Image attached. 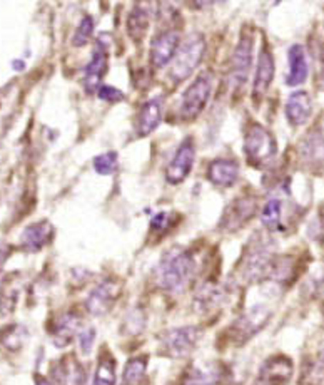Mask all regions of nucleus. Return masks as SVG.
<instances>
[{
    "label": "nucleus",
    "instance_id": "obj_1",
    "mask_svg": "<svg viewBox=\"0 0 324 385\" xmlns=\"http://www.w3.org/2000/svg\"><path fill=\"white\" fill-rule=\"evenodd\" d=\"M196 271L194 256L186 250H169L162 256L154 271L158 287L167 294H181L193 280Z\"/></svg>",
    "mask_w": 324,
    "mask_h": 385
},
{
    "label": "nucleus",
    "instance_id": "obj_2",
    "mask_svg": "<svg viewBox=\"0 0 324 385\" xmlns=\"http://www.w3.org/2000/svg\"><path fill=\"white\" fill-rule=\"evenodd\" d=\"M204 51H206V41H204L202 34L194 32V34L187 35L186 41L179 44L173 64H171V79L175 84H181L186 79H189L201 64Z\"/></svg>",
    "mask_w": 324,
    "mask_h": 385
},
{
    "label": "nucleus",
    "instance_id": "obj_3",
    "mask_svg": "<svg viewBox=\"0 0 324 385\" xmlns=\"http://www.w3.org/2000/svg\"><path fill=\"white\" fill-rule=\"evenodd\" d=\"M244 152H246L249 164L266 166L278 154V143L266 127L254 123L251 124L246 132V138H244Z\"/></svg>",
    "mask_w": 324,
    "mask_h": 385
},
{
    "label": "nucleus",
    "instance_id": "obj_4",
    "mask_svg": "<svg viewBox=\"0 0 324 385\" xmlns=\"http://www.w3.org/2000/svg\"><path fill=\"white\" fill-rule=\"evenodd\" d=\"M211 92H213V75L209 72H204L182 94L181 106H179L182 121H194L201 114L209 102Z\"/></svg>",
    "mask_w": 324,
    "mask_h": 385
},
{
    "label": "nucleus",
    "instance_id": "obj_5",
    "mask_svg": "<svg viewBox=\"0 0 324 385\" xmlns=\"http://www.w3.org/2000/svg\"><path fill=\"white\" fill-rule=\"evenodd\" d=\"M199 339H201V330L194 325H187V327L167 330L161 337V345L164 354L174 357V359H182V357H187L194 350Z\"/></svg>",
    "mask_w": 324,
    "mask_h": 385
},
{
    "label": "nucleus",
    "instance_id": "obj_6",
    "mask_svg": "<svg viewBox=\"0 0 324 385\" xmlns=\"http://www.w3.org/2000/svg\"><path fill=\"white\" fill-rule=\"evenodd\" d=\"M253 49H254V39L253 34L249 32H242L239 37L238 46L233 52V59H231V71H229V81L234 89H241L249 78L251 66H253Z\"/></svg>",
    "mask_w": 324,
    "mask_h": 385
},
{
    "label": "nucleus",
    "instance_id": "obj_7",
    "mask_svg": "<svg viewBox=\"0 0 324 385\" xmlns=\"http://www.w3.org/2000/svg\"><path fill=\"white\" fill-rule=\"evenodd\" d=\"M121 283L117 280H104L94 290L90 292L86 300V308L90 315L102 316L109 314L111 308L117 302L121 295Z\"/></svg>",
    "mask_w": 324,
    "mask_h": 385
},
{
    "label": "nucleus",
    "instance_id": "obj_8",
    "mask_svg": "<svg viewBox=\"0 0 324 385\" xmlns=\"http://www.w3.org/2000/svg\"><path fill=\"white\" fill-rule=\"evenodd\" d=\"M271 319V310L264 305H256V307L251 308L247 314H244L241 319L238 320L231 328L233 332V339L238 343H244L258 334L259 330L269 322Z\"/></svg>",
    "mask_w": 324,
    "mask_h": 385
},
{
    "label": "nucleus",
    "instance_id": "obj_9",
    "mask_svg": "<svg viewBox=\"0 0 324 385\" xmlns=\"http://www.w3.org/2000/svg\"><path fill=\"white\" fill-rule=\"evenodd\" d=\"M256 208H258V203H256L254 196L251 195L234 199V202L226 208V211H224L219 228H222L224 231L239 230V228H242L244 224L253 218L256 213Z\"/></svg>",
    "mask_w": 324,
    "mask_h": 385
},
{
    "label": "nucleus",
    "instance_id": "obj_10",
    "mask_svg": "<svg viewBox=\"0 0 324 385\" xmlns=\"http://www.w3.org/2000/svg\"><path fill=\"white\" fill-rule=\"evenodd\" d=\"M194 158H196V146L193 138L184 139L179 146L178 152L173 158V161L169 163L166 170V179L171 184H179L189 176L191 170L194 166Z\"/></svg>",
    "mask_w": 324,
    "mask_h": 385
},
{
    "label": "nucleus",
    "instance_id": "obj_11",
    "mask_svg": "<svg viewBox=\"0 0 324 385\" xmlns=\"http://www.w3.org/2000/svg\"><path fill=\"white\" fill-rule=\"evenodd\" d=\"M179 47V34L175 30H164L154 39L151 46L152 66L161 69L174 59Z\"/></svg>",
    "mask_w": 324,
    "mask_h": 385
},
{
    "label": "nucleus",
    "instance_id": "obj_12",
    "mask_svg": "<svg viewBox=\"0 0 324 385\" xmlns=\"http://www.w3.org/2000/svg\"><path fill=\"white\" fill-rule=\"evenodd\" d=\"M106 71H107V44H104L102 39L99 37L90 62L87 64L86 72H84V84H86L87 92H94L101 87L102 78L104 74H106Z\"/></svg>",
    "mask_w": 324,
    "mask_h": 385
},
{
    "label": "nucleus",
    "instance_id": "obj_13",
    "mask_svg": "<svg viewBox=\"0 0 324 385\" xmlns=\"http://www.w3.org/2000/svg\"><path fill=\"white\" fill-rule=\"evenodd\" d=\"M291 375H293V362L287 357L276 355L263 365L259 382L261 385H284L289 382Z\"/></svg>",
    "mask_w": 324,
    "mask_h": 385
},
{
    "label": "nucleus",
    "instance_id": "obj_14",
    "mask_svg": "<svg viewBox=\"0 0 324 385\" xmlns=\"http://www.w3.org/2000/svg\"><path fill=\"white\" fill-rule=\"evenodd\" d=\"M286 118L289 121L291 126H304L311 119L313 114V101L311 96L306 91H296L287 98L286 107Z\"/></svg>",
    "mask_w": 324,
    "mask_h": 385
},
{
    "label": "nucleus",
    "instance_id": "obj_15",
    "mask_svg": "<svg viewBox=\"0 0 324 385\" xmlns=\"http://www.w3.org/2000/svg\"><path fill=\"white\" fill-rule=\"evenodd\" d=\"M299 154L304 163L311 166H323L324 164V123L314 126L309 134L303 139L299 146Z\"/></svg>",
    "mask_w": 324,
    "mask_h": 385
},
{
    "label": "nucleus",
    "instance_id": "obj_16",
    "mask_svg": "<svg viewBox=\"0 0 324 385\" xmlns=\"http://www.w3.org/2000/svg\"><path fill=\"white\" fill-rule=\"evenodd\" d=\"M52 384L54 385H84L86 384V372L82 365L70 357L62 359L61 362H55L50 370Z\"/></svg>",
    "mask_w": 324,
    "mask_h": 385
},
{
    "label": "nucleus",
    "instance_id": "obj_17",
    "mask_svg": "<svg viewBox=\"0 0 324 385\" xmlns=\"http://www.w3.org/2000/svg\"><path fill=\"white\" fill-rule=\"evenodd\" d=\"M274 79V57L271 54L269 47L264 44L258 59V69H256L253 92L256 98H263L269 89L271 82Z\"/></svg>",
    "mask_w": 324,
    "mask_h": 385
},
{
    "label": "nucleus",
    "instance_id": "obj_18",
    "mask_svg": "<svg viewBox=\"0 0 324 385\" xmlns=\"http://www.w3.org/2000/svg\"><path fill=\"white\" fill-rule=\"evenodd\" d=\"M162 112H164V101L161 98H152L147 102H144L137 116V134L139 136L151 134V132L161 124Z\"/></svg>",
    "mask_w": 324,
    "mask_h": 385
},
{
    "label": "nucleus",
    "instance_id": "obj_19",
    "mask_svg": "<svg viewBox=\"0 0 324 385\" xmlns=\"http://www.w3.org/2000/svg\"><path fill=\"white\" fill-rule=\"evenodd\" d=\"M81 327V316L74 312H67L54 320L52 325V340L57 347H66L72 342Z\"/></svg>",
    "mask_w": 324,
    "mask_h": 385
},
{
    "label": "nucleus",
    "instance_id": "obj_20",
    "mask_svg": "<svg viewBox=\"0 0 324 385\" xmlns=\"http://www.w3.org/2000/svg\"><path fill=\"white\" fill-rule=\"evenodd\" d=\"M207 178L218 188H231L239 179V166L238 163L229 159H216L209 164Z\"/></svg>",
    "mask_w": 324,
    "mask_h": 385
},
{
    "label": "nucleus",
    "instance_id": "obj_21",
    "mask_svg": "<svg viewBox=\"0 0 324 385\" xmlns=\"http://www.w3.org/2000/svg\"><path fill=\"white\" fill-rule=\"evenodd\" d=\"M309 67H307L306 51L299 44H294L289 49V69L286 74L287 86H299L307 79Z\"/></svg>",
    "mask_w": 324,
    "mask_h": 385
},
{
    "label": "nucleus",
    "instance_id": "obj_22",
    "mask_svg": "<svg viewBox=\"0 0 324 385\" xmlns=\"http://www.w3.org/2000/svg\"><path fill=\"white\" fill-rule=\"evenodd\" d=\"M52 235H54V228L49 222L34 223L22 233V244L27 250L37 251L50 242Z\"/></svg>",
    "mask_w": 324,
    "mask_h": 385
},
{
    "label": "nucleus",
    "instance_id": "obj_23",
    "mask_svg": "<svg viewBox=\"0 0 324 385\" xmlns=\"http://www.w3.org/2000/svg\"><path fill=\"white\" fill-rule=\"evenodd\" d=\"M221 380V368L207 365V367H191L184 375L182 385H219Z\"/></svg>",
    "mask_w": 324,
    "mask_h": 385
},
{
    "label": "nucleus",
    "instance_id": "obj_24",
    "mask_svg": "<svg viewBox=\"0 0 324 385\" xmlns=\"http://www.w3.org/2000/svg\"><path fill=\"white\" fill-rule=\"evenodd\" d=\"M261 222L269 231L283 230V222H284V202H283V198H279V196H274V198L267 199V203L264 204V208H263Z\"/></svg>",
    "mask_w": 324,
    "mask_h": 385
},
{
    "label": "nucleus",
    "instance_id": "obj_25",
    "mask_svg": "<svg viewBox=\"0 0 324 385\" xmlns=\"http://www.w3.org/2000/svg\"><path fill=\"white\" fill-rule=\"evenodd\" d=\"M224 298V290L216 283H204L196 294L194 303L198 312H209L218 307Z\"/></svg>",
    "mask_w": 324,
    "mask_h": 385
},
{
    "label": "nucleus",
    "instance_id": "obj_26",
    "mask_svg": "<svg viewBox=\"0 0 324 385\" xmlns=\"http://www.w3.org/2000/svg\"><path fill=\"white\" fill-rule=\"evenodd\" d=\"M90 385H115V360L107 350H104L99 357Z\"/></svg>",
    "mask_w": 324,
    "mask_h": 385
},
{
    "label": "nucleus",
    "instance_id": "obj_27",
    "mask_svg": "<svg viewBox=\"0 0 324 385\" xmlns=\"http://www.w3.org/2000/svg\"><path fill=\"white\" fill-rule=\"evenodd\" d=\"M147 370V357L139 355L131 359L124 367L122 385H141Z\"/></svg>",
    "mask_w": 324,
    "mask_h": 385
},
{
    "label": "nucleus",
    "instance_id": "obj_28",
    "mask_svg": "<svg viewBox=\"0 0 324 385\" xmlns=\"http://www.w3.org/2000/svg\"><path fill=\"white\" fill-rule=\"evenodd\" d=\"M94 168L99 174H104V176H109L112 172H115L119 168L117 152L109 151V152H104L101 156H97V158L94 159Z\"/></svg>",
    "mask_w": 324,
    "mask_h": 385
},
{
    "label": "nucleus",
    "instance_id": "obj_29",
    "mask_svg": "<svg viewBox=\"0 0 324 385\" xmlns=\"http://www.w3.org/2000/svg\"><path fill=\"white\" fill-rule=\"evenodd\" d=\"M147 26H149V21H147V14L146 10L142 9H135L131 14L129 17V32L134 39H141L144 34H146Z\"/></svg>",
    "mask_w": 324,
    "mask_h": 385
},
{
    "label": "nucleus",
    "instance_id": "obj_30",
    "mask_svg": "<svg viewBox=\"0 0 324 385\" xmlns=\"http://www.w3.org/2000/svg\"><path fill=\"white\" fill-rule=\"evenodd\" d=\"M92 32H94V19L89 17V15H86V17L81 21V24H79L74 37H72V44H74L75 47L86 46V44L90 41Z\"/></svg>",
    "mask_w": 324,
    "mask_h": 385
},
{
    "label": "nucleus",
    "instance_id": "obj_31",
    "mask_svg": "<svg viewBox=\"0 0 324 385\" xmlns=\"http://www.w3.org/2000/svg\"><path fill=\"white\" fill-rule=\"evenodd\" d=\"M95 340V330L94 328H84L79 334V347H81L84 355H89L92 350V345Z\"/></svg>",
    "mask_w": 324,
    "mask_h": 385
},
{
    "label": "nucleus",
    "instance_id": "obj_32",
    "mask_svg": "<svg viewBox=\"0 0 324 385\" xmlns=\"http://www.w3.org/2000/svg\"><path fill=\"white\" fill-rule=\"evenodd\" d=\"M171 213H159L155 215L154 218H152L151 222V230L152 231H159V233H162V231H166L167 228H169L171 224Z\"/></svg>",
    "mask_w": 324,
    "mask_h": 385
},
{
    "label": "nucleus",
    "instance_id": "obj_33",
    "mask_svg": "<svg viewBox=\"0 0 324 385\" xmlns=\"http://www.w3.org/2000/svg\"><path fill=\"white\" fill-rule=\"evenodd\" d=\"M99 96L104 101H109V102H115V101H122L124 94L119 89L112 86H101L99 87Z\"/></svg>",
    "mask_w": 324,
    "mask_h": 385
},
{
    "label": "nucleus",
    "instance_id": "obj_34",
    "mask_svg": "<svg viewBox=\"0 0 324 385\" xmlns=\"http://www.w3.org/2000/svg\"><path fill=\"white\" fill-rule=\"evenodd\" d=\"M7 255H9V250H7V247H0V274H2V268L3 265H6V260H7Z\"/></svg>",
    "mask_w": 324,
    "mask_h": 385
},
{
    "label": "nucleus",
    "instance_id": "obj_35",
    "mask_svg": "<svg viewBox=\"0 0 324 385\" xmlns=\"http://www.w3.org/2000/svg\"><path fill=\"white\" fill-rule=\"evenodd\" d=\"M35 385H54L50 382V380H47V379H44V377H39L37 379V382H35Z\"/></svg>",
    "mask_w": 324,
    "mask_h": 385
},
{
    "label": "nucleus",
    "instance_id": "obj_36",
    "mask_svg": "<svg viewBox=\"0 0 324 385\" xmlns=\"http://www.w3.org/2000/svg\"><path fill=\"white\" fill-rule=\"evenodd\" d=\"M14 67H17V71H22L23 62H21V61H14Z\"/></svg>",
    "mask_w": 324,
    "mask_h": 385
}]
</instances>
